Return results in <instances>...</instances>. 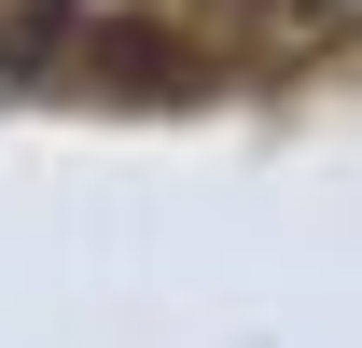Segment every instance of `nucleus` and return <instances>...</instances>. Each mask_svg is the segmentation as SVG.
<instances>
[{
	"mask_svg": "<svg viewBox=\"0 0 362 348\" xmlns=\"http://www.w3.org/2000/svg\"><path fill=\"white\" fill-rule=\"evenodd\" d=\"M362 42V0H251V56H334Z\"/></svg>",
	"mask_w": 362,
	"mask_h": 348,
	"instance_id": "1",
	"label": "nucleus"
}]
</instances>
